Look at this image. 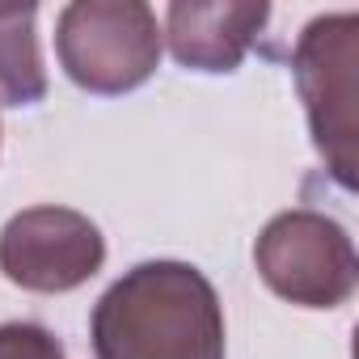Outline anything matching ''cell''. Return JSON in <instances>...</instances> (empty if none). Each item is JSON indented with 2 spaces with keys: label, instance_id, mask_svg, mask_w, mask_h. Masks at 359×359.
I'll return each mask as SVG.
<instances>
[{
  "label": "cell",
  "instance_id": "8",
  "mask_svg": "<svg viewBox=\"0 0 359 359\" xmlns=\"http://www.w3.org/2000/svg\"><path fill=\"white\" fill-rule=\"evenodd\" d=\"M0 359H64V342L34 321H9L0 325Z\"/></svg>",
  "mask_w": 359,
  "mask_h": 359
},
{
  "label": "cell",
  "instance_id": "4",
  "mask_svg": "<svg viewBox=\"0 0 359 359\" xmlns=\"http://www.w3.org/2000/svg\"><path fill=\"white\" fill-rule=\"evenodd\" d=\"M254 266L262 283L300 309H338L355 292V245L346 229L321 212L296 208L275 216L258 245Z\"/></svg>",
  "mask_w": 359,
  "mask_h": 359
},
{
  "label": "cell",
  "instance_id": "7",
  "mask_svg": "<svg viewBox=\"0 0 359 359\" xmlns=\"http://www.w3.org/2000/svg\"><path fill=\"white\" fill-rule=\"evenodd\" d=\"M34 22V5H0V106H34L47 97V68Z\"/></svg>",
  "mask_w": 359,
  "mask_h": 359
},
{
  "label": "cell",
  "instance_id": "2",
  "mask_svg": "<svg viewBox=\"0 0 359 359\" xmlns=\"http://www.w3.org/2000/svg\"><path fill=\"white\" fill-rule=\"evenodd\" d=\"M55 51L85 93H131L161 64V26L144 0H76L55 22Z\"/></svg>",
  "mask_w": 359,
  "mask_h": 359
},
{
  "label": "cell",
  "instance_id": "6",
  "mask_svg": "<svg viewBox=\"0 0 359 359\" xmlns=\"http://www.w3.org/2000/svg\"><path fill=\"white\" fill-rule=\"evenodd\" d=\"M271 18V5L254 0H220V5H199V0H173L165 9V43L173 60L191 72H233L254 39L262 34Z\"/></svg>",
  "mask_w": 359,
  "mask_h": 359
},
{
  "label": "cell",
  "instance_id": "5",
  "mask_svg": "<svg viewBox=\"0 0 359 359\" xmlns=\"http://www.w3.org/2000/svg\"><path fill=\"white\" fill-rule=\"evenodd\" d=\"M106 262L102 229L72 208H26L0 229V275L26 292H72Z\"/></svg>",
  "mask_w": 359,
  "mask_h": 359
},
{
  "label": "cell",
  "instance_id": "1",
  "mask_svg": "<svg viewBox=\"0 0 359 359\" xmlns=\"http://www.w3.org/2000/svg\"><path fill=\"white\" fill-rule=\"evenodd\" d=\"M97 359H224V309L191 262H140L93 304Z\"/></svg>",
  "mask_w": 359,
  "mask_h": 359
},
{
  "label": "cell",
  "instance_id": "3",
  "mask_svg": "<svg viewBox=\"0 0 359 359\" xmlns=\"http://www.w3.org/2000/svg\"><path fill=\"white\" fill-rule=\"evenodd\" d=\"M355 68H359V18L355 13H330L313 18L296 43L292 72L300 102L309 110V131L317 152L325 156V169L351 191L355 187Z\"/></svg>",
  "mask_w": 359,
  "mask_h": 359
}]
</instances>
